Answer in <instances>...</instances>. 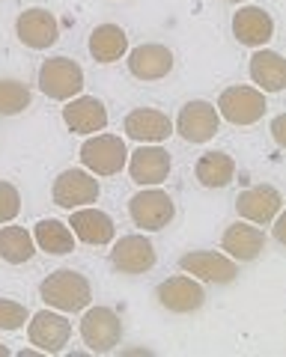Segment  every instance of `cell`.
Returning <instances> with one entry per match:
<instances>
[{
	"instance_id": "obj_10",
	"label": "cell",
	"mask_w": 286,
	"mask_h": 357,
	"mask_svg": "<svg viewBox=\"0 0 286 357\" xmlns=\"http://www.w3.org/2000/svg\"><path fill=\"white\" fill-rule=\"evenodd\" d=\"M218 128H221V116H218L215 105L203 102V98H194L185 105L173 126V131L185 143H209L218 134Z\"/></svg>"
},
{
	"instance_id": "obj_5",
	"label": "cell",
	"mask_w": 286,
	"mask_h": 357,
	"mask_svg": "<svg viewBox=\"0 0 286 357\" xmlns=\"http://www.w3.org/2000/svg\"><path fill=\"white\" fill-rule=\"evenodd\" d=\"M81 340L93 354H111L123 340V321L111 307H90L81 319Z\"/></svg>"
},
{
	"instance_id": "obj_14",
	"label": "cell",
	"mask_w": 286,
	"mask_h": 357,
	"mask_svg": "<svg viewBox=\"0 0 286 357\" xmlns=\"http://www.w3.org/2000/svg\"><path fill=\"white\" fill-rule=\"evenodd\" d=\"M111 265L119 274H146L156 268V244L146 236H123L111 250Z\"/></svg>"
},
{
	"instance_id": "obj_25",
	"label": "cell",
	"mask_w": 286,
	"mask_h": 357,
	"mask_svg": "<svg viewBox=\"0 0 286 357\" xmlns=\"http://www.w3.org/2000/svg\"><path fill=\"white\" fill-rule=\"evenodd\" d=\"M30 236L36 241L39 250H45L51 256H66V253L75 250V236H72L69 223H63V220H54V218L39 220Z\"/></svg>"
},
{
	"instance_id": "obj_7",
	"label": "cell",
	"mask_w": 286,
	"mask_h": 357,
	"mask_svg": "<svg viewBox=\"0 0 286 357\" xmlns=\"http://www.w3.org/2000/svg\"><path fill=\"white\" fill-rule=\"evenodd\" d=\"M27 340L30 345H36L42 354H60L66 351V345L72 340V325L69 319L57 310H39L36 316L27 321Z\"/></svg>"
},
{
	"instance_id": "obj_18",
	"label": "cell",
	"mask_w": 286,
	"mask_h": 357,
	"mask_svg": "<svg viewBox=\"0 0 286 357\" xmlns=\"http://www.w3.org/2000/svg\"><path fill=\"white\" fill-rule=\"evenodd\" d=\"M221 248L227 250L229 259L236 262H254L266 250V232L250 220H236L233 227L224 229L221 236Z\"/></svg>"
},
{
	"instance_id": "obj_24",
	"label": "cell",
	"mask_w": 286,
	"mask_h": 357,
	"mask_svg": "<svg viewBox=\"0 0 286 357\" xmlns=\"http://www.w3.org/2000/svg\"><path fill=\"white\" fill-rule=\"evenodd\" d=\"M194 176L203 188H227L236 176V161L227 152H203L194 164Z\"/></svg>"
},
{
	"instance_id": "obj_9",
	"label": "cell",
	"mask_w": 286,
	"mask_h": 357,
	"mask_svg": "<svg viewBox=\"0 0 286 357\" xmlns=\"http://www.w3.org/2000/svg\"><path fill=\"white\" fill-rule=\"evenodd\" d=\"M98 194H102V188H98V178L90 170H63L54 178V188H51L54 206L69 208V211L96 203Z\"/></svg>"
},
{
	"instance_id": "obj_31",
	"label": "cell",
	"mask_w": 286,
	"mask_h": 357,
	"mask_svg": "<svg viewBox=\"0 0 286 357\" xmlns=\"http://www.w3.org/2000/svg\"><path fill=\"white\" fill-rule=\"evenodd\" d=\"M274 238H278L280 244L286 241V215H278V218H274Z\"/></svg>"
},
{
	"instance_id": "obj_3",
	"label": "cell",
	"mask_w": 286,
	"mask_h": 357,
	"mask_svg": "<svg viewBox=\"0 0 286 357\" xmlns=\"http://www.w3.org/2000/svg\"><path fill=\"white\" fill-rule=\"evenodd\" d=\"M128 161L126 140L116 134H90L81 146V164L93 176H116Z\"/></svg>"
},
{
	"instance_id": "obj_27",
	"label": "cell",
	"mask_w": 286,
	"mask_h": 357,
	"mask_svg": "<svg viewBox=\"0 0 286 357\" xmlns=\"http://www.w3.org/2000/svg\"><path fill=\"white\" fill-rule=\"evenodd\" d=\"M33 96L21 81H0V116H18L30 107Z\"/></svg>"
},
{
	"instance_id": "obj_8",
	"label": "cell",
	"mask_w": 286,
	"mask_h": 357,
	"mask_svg": "<svg viewBox=\"0 0 286 357\" xmlns=\"http://www.w3.org/2000/svg\"><path fill=\"white\" fill-rule=\"evenodd\" d=\"M179 268L200 283H233L239 277V262L218 250H191L179 259Z\"/></svg>"
},
{
	"instance_id": "obj_19",
	"label": "cell",
	"mask_w": 286,
	"mask_h": 357,
	"mask_svg": "<svg viewBox=\"0 0 286 357\" xmlns=\"http://www.w3.org/2000/svg\"><path fill=\"white\" fill-rule=\"evenodd\" d=\"M126 137L137 143H161L173 134V119L156 107H137L123 119Z\"/></svg>"
},
{
	"instance_id": "obj_26",
	"label": "cell",
	"mask_w": 286,
	"mask_h": 357,
	"mask_svg": "<svg viewBox=\"0 0 286 357\" xmlns=\"http://www.w3.org/2000/svg\"><path fill=\"white\" fill-rule=\"evenodd\" d=\"M36 253V241L24 227H0V259L9 265H24Z\"/></svg>"
},
{
	"instance_id": "obj_6",
	"label": "cell",
	"mask_w": 286,
	"mask_h": 357,
	"mask_svg": "<svg viewBox=\"0 0 286 357\" xmlns=\"http://www.w3.org/2000/svg\"><path fill=\"white\" fill-rule=\"evenodd\" d=\"M128 215L135 220V227H140L143 232H158L173 220L176 206L170 194L156 185V188H143V191H137L128 199Z\"/></svg>"
},
{
	"instance_id": "obj_17",
	"label": "cell",
	"mask_w": 286,
	"mask_h": 357,
	"mask_svg": "<svg viewBox=\"0 0 286 357\" xmlns=\"http://www.w3.org/2000/svg\"><path fill=\"white\" fill-rule=\"evenodd\" d=\"M280 208H283V194L271 185L248 188V191H241L236 199V211L245 220L257 223V227H269V223L280 215Z\"/></svg>"
},
{
	"instance_id": "obj_4",
	"label": "cell",
	"mask_w": 286,
	"mask_h": 357,
	"mask_svg": "<svg viewBox=\"0 0 286 357\" xmlns=\"http://www.w3.org/2000/svg\"><path fill=\"white\" fill-rule=\"evenodd\" d=\"M39 89L54 102H69L84 93V69L69 57H51L39 69Z\"/></svg>"
},
{
	"instance_id": "obj_29",
	"label": "cell",
	"mask_w": 286,
	"mask_h": 357,
	"mask_svg": "<svg viewBox=\"0 0 286 357\" xmlns=\"http://www.w3.org/2000/svg\"><path fill=\"white\" fill-rule=\"evenodd\" d=\"M21 211V194L13 182H0V223H13Z\"/></svg>"
},
{
	"instance_id": "obj_20",
	"label": "cell",
	"mask_w": 286,
	"mask_h": 357,
	"mask_svg": "<svg viewBox=\"0 0 286 357\" xmlns=\"http://www.w3.org/2000/svg\"><path fill=\"white\" fill-rule=\"evenodd\" d=\"M233 36L245 48H266L274 36V18L262 6H241L233 15Z\"/></svg>"
},
{
	"instance_id": "obj_23",
	"label": "cell",
	"mask_w": 286,
	"mask_h": 357,
	"mask_svg": "<svg viewBox=\"0 0 286 357\" xmlns=\"http://www.w3.org/2000/svg\"><path fill=\"white\" fill-rule=\"evenodd\" d=\"M86 48H90L96 63H116L126 57L128 36L119 24H98L90 33V45H86Z\"/></svg>"
},
{
	"instance_id": "obj_33",
	"label": "cell",
	"mask_w": 286,
	"mask_h": 357,
	"mask_svg": "<svg viewBox=\"0 0 286 357\" xmlns=\"http://www.w3.org/2000/svg\"><path fill=\"white\" fill-rule=\"evenodd\" d=\"M0 357H9V349H6V345H0Z\"/></svg>"
},
{
	"instance_id": "obj_13",
	"label": "cell",
	"mask_w": 286,
	"mask_h": 357,
	"mask_svg": "<svg viewBox=\"0 0 286 357\" xmlns=\"http://www.w3.org/2000/svg\"><path fill=\"white\" fill-rule=\"evenodd\" d=\"M15 33H18L21 45H27L33 51H45L60 39V21L54 18V13H48V9L33 6L18 15Z\"/></svg>"
},
{
	"instance_id": "obj_30",
	"label": "cell",
	"mask_w": 286,
	"mask_h": 357,
	"mask_svg": "<svg viewBox=\"0 0 286 357\" xmlns=\"http://www.w3.org/2000/svg\"><path fill=\"white\" fill-rule=\"evenodd\" d=\"M271 137H274V143H278V146H286V116H283V114L271 122Z\"/></svg>"
},
{
	"instance_id": "obj_21",
	"label": "cell",
	"mask_w": 286,
	"mask_h": 357,
	"mask_svg": "<svg viewBox=\"0 0 286 357\" xmlns=\"http://www.w3.org/2000/svg\"><path fill=\"white\" fill-rule=\"evenodd\" d=\"M63 122L69 126V131L86 134V137H90V134H96V131H105L107 107L98 102L96 96H75L63 107Z\"/></svg>"
},
{
	"instance_id": "obj_11",
	"label": "cell",
	"mask_w": 286,
	"mask_h": 357,
	"mask_svg": "<svg viewBox=\"0 0 286 357\" xmlns=\"http://www.w3.org/2000/svg\"><path fill=\"white\" fill-rule=\"evenodd\" d=\"M156 298L167 312H179V316H185V312H194V310L203 307L206 292H203V286L197 283L194 277L176 274V277H167V280L158 283Z\"/></svg>"
},
{
	"instance_id": "obj_34",
	"label": "cell",
	"mask_w": 286,
	"mask_h": 357,
	"mask_svg": "<svg viewBox=\"0 0 286 357\" xmlns=\"http://www.w3.org/2000/svg\"><path fill=\"white\" fill-rule=\"evenodd\" d=\"M227 3H241V0H227Z\"/></svg>"
},
{
	"instance_id": "obj_16",
	"label": "cell",
	"mask_w": 286,
	"mask_h": 357,
	"mask_svg": "<svg viewBox=\"0 0 286 357\" xmlns=\"http://www.w3.org/2000/svg\"><path fill=\"white\" fill-rule=\"evenodd\" d=\"M69 229L75 238H81L84 244L90 248H105L111 244L116 236V227H114V218L102 208H90V206H81V208H72V218H69Z\"/></svg>"
},
{
	"instance_id": "obj_28",
	"label": "cell",
	"mask_w": 286,
	"mask_h": 357,
	"mask_svg": "<svg viewBox=\"0 0 286 357\" xmlns=\"http://www.w3.org/2000/svg\"><path fill=\"white\" fill-rule=\"evenodd\" d=\"M30 319V312L24 304L9 298H0V331H21L24 321Z\"/></svg>"
},
{
	"instance_id": "obj_12",
	"label": "cell",
	"mask_w": 286,
	"mask_h": 357,
	"mask_svg": "<svg viewBox=\"0 0 286 357\" xmlns=\"http://www.w3.org/2000/svg\"><path fill=\"white\" fill-rule=\"evenodd\" d=\"M128 164V176H131V182L140 185V188H156L161 182H167V176H170V155L167 149H161V146H146V143H140V149L137 152H131V158L126 161Z\"/></svg>"
},
{
	"instance_id": "obj_15",
	"label": "cell",
	"mask_w": 286,
	"mask_h": 357,
	"mask_svg": "<svg viewBox=\"0 0 286 357\" xmlns=\"http://www.w3.org/2000/svg\"><path fill=\"white\" fill-rule=\"evenodd\" d=\"M126 63H128V72L137 77V81H161L167 77L173 69V51L161 42H146V45H137V48L126 51Z\"/></svg>"
},
{
	"instance_id": "obj_1",
	"label": "cell",
	"mask_w": 286,
	"mask_h": 357,
	"mask_svg": "<svg viewBox=\"0 0 286 357\" xmlns=\"http://www.w3.org/2000/svg\"><path fill=\"white\" fill-rule=\"evenodd\" d=\"M39 295L48 307L60 310V312H81L90 307L93 301V286L81 271L72 268H60V271L48 274L39 286Z\"/></svg>"
},
{
	"instance_id": "obj_32",
	"label": "cell",
	"mask_w": 286,
	"mask_h": 357,
	"mask_svg": "<svg viewBox=\"0 0 286 357\" xmlns=\"http://www.w3.org/2000/svg\"><path fill=\"white\" fill-rule=\"evenodd\" d=\"M39 354H42L39 349H21L18 351V357H39Z\"/></svg>"
},
{
	"instance_id": "obj_22",
	"label": "cell",
	"mask_w": 286,
	"mask_h": 357,
	"mask_svg": "<svg viewBox=\"0 0 286 357\" xmlns=\"http://www.w3.org/2000/svg\"><path fill=\"white\" fill-rule=\"evenodd\" d=\"M248 72H250V81H254L257 89H262V93H280L286 86V60L278 51L257 48L254 57H250Z\"/></svg>"
},
{
	"instance_id": "obj_2",
	"label": "cell",
	"mask_w": 286,
	"mask_h": 357,
	"mask_svg": "<svg viewBox=\"0 0 286 357\" xmlns=\"http://www.w3.org/2000/svg\"><path fill=\"white\" fill-rule=\"evenodd\" d=\"M218 116L227 119L229 126H254L266 116L269 102L266 93L257 86H227L218 96Z\"/></svg>"
}]
</instances>
